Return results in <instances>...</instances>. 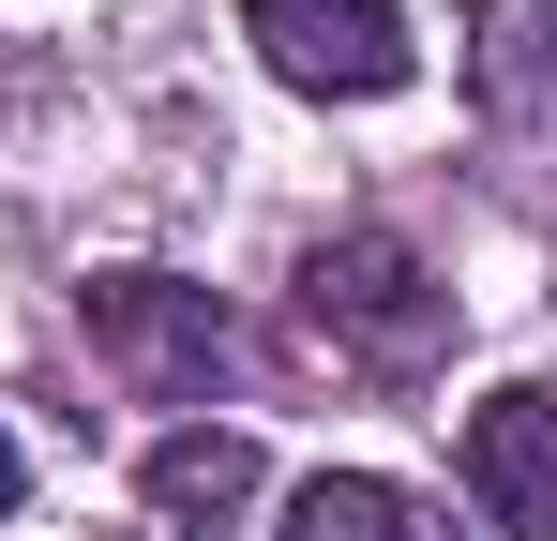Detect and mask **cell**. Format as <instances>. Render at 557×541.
<instances>
[{"label":"cell","mask_w":557,"mask_h":541,"mask_svg":"<svg viewBox=\"0 0 557 541\" xmlns=\"http://www.w3.org/2000/svg\"><path fill=\"white\" fill-rule=\"evenodd\" d=\"M272 541H453L407 481H362V466H317L301 496H286V527Z\"/></svg>","instance_id":"7"},{"label":"cell","mask_w":557,"mask_h":541,"mask_svg":"<svg viewBox=\"0 0 557 541\" xmlns=\"http://www.w3.org/2000/svg\"><path fill=\"white\" fill-rule=\"evenodd\" d=\"M136 481H151V512H166V527L211 541V527H242V512H257V437H166Z\"/></svg>","instance_id":"6"},{"label":"cell","mask_w":557,"mask_h":541,"mask_svg":"<svg viewBox=\"0 0 557 541\" xmlns=\"http://www.w3.org/2000/svg\"><path fill=\"white\" fill-rule=\"evenodd\" d=\"M467 496H482V527L557 541V406L543 391H482L467 406Z\"/></svg>","instance_id":"4"},{"label":"cell","mask_w":557,"mask_h":541,"mask_svg":"<svg viewBox=\"0 0 557 541\" xmlns=\"http://www.w3.org/2000/svg\"><path fill=\"white\" fill-rule=\"evenodd\" d=\"M91 347L121 391H151V406H182L226 376V301L211 286H166V270H91Z\"/></svg>","instance_id":"2"},{"label":"cell","mask_w":557,"mask_h":541,"mask_svg":"<svg viewBox=\"0 0 557 541\" xmlns=\"http://www.w3.org/2000/svg\"><path fill=\"white\" fill-rule=\"evenodd\" d=\"M467 90H482L497 136L557 151V0H482L467 15Z\"/></svg>","instance_id":"5"},{"label":"cell","mask_w":557,"mask_h":541,"mask_svg":"<svg viewBox=\"0 0 557 541\" xmlns=\"http://www.w3.org/2000/svg\"><path fill=\"white\" fill-rule=\"evenodd\" d=\"M242 30H257V61H272L286 90H317V105H376V90L422 76V46H407L392 0H242Z\"/></svg>","instance_id":"3"},{"label":"cell","mask_w":557,"mask_h":541,"mask_svg":"<svg viewBox=\"0 0 557 541\" xmlns=\"http://www.w3.org/2000/svg\"><path fill=\"white\" fill-rule=\"evenodd\" d=\"M453 331V286L407 256L392 226H347V241H317L301 256V347L317 361H362V376H422Z\"/></svg>","instance_id":"1"},{"label":"cell","mask_w":557,"mask_h":541,"mask_svg":"<svg viewBox=\"0 0 557 541\" xmlns=\"http://www.w3.org/2000/svg\"><path fill=\"white\" fill-rule=\"evenodd\" d=\"M15 481H30V466H15V437H0V512H15Z\"/></svg>","instance_id":"8"}]
</instances>
